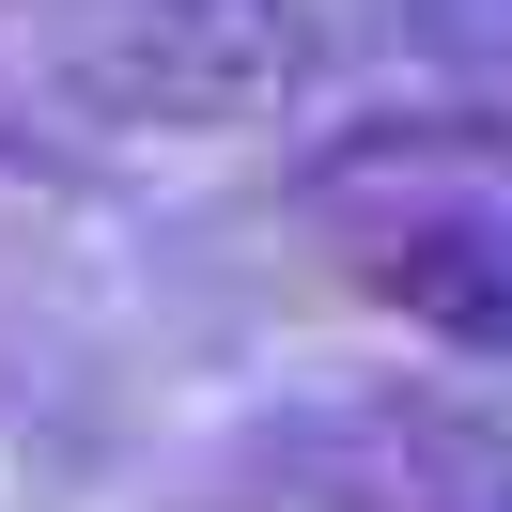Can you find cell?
<instances>
[{
    "label": "cell",
    "mask_w": 512,
    "mask_h": 512,
    "mask_svg": "<svg viewBox=\"0 0 512 512\" xmlns=\"http://www.w3.org/2000/svg\"><path fill=\"white\" fill-rule=\"evenodd\" d=\"M326 63L311 0H78L47 78H63L94 125H156V140H202V125H264L295 109Z\"/></svg>",
    "instance_id": "1"
},
{
    "label": "cell",
    "mask_w": 512,
    "mask_h": 512,
    "mask_svg": "<svg viewBox=\"0 0 512 512\" xmlns=\"http://www.w3.org/2000/svg\"><path fill=\"white\" fill-rule=\"evenodd\" d=\"M311 202L342 218L357 280L404 326H435V342H466V357H512V202H497V171L435 156V140H419V156L404 140H357Z\"/></svg>",
    "instance_id": "2"
}]
</instances>
